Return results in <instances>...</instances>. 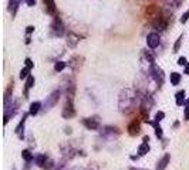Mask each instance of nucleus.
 I'll list each match as a JSON object with an SVG mask.
<instances>
[{
    "label": "nucleus",
    "mask_w": 189,
    "mask_h": 170,
    "mask_svg": "<svg viewBox=\"0 0 189 170\" xmlns=\"http://www.w3.org/2000/svg\"><path fill=\"white\" fill-rule=\"evenodd\" d=\"M40 108H41L40 102H33V104L30 105V115H37L38 111H40Z\"/></svg>",
    "instance_id": "obj_16"
},
{
    "label": "nucleus",
    "mask_w": 189,
    "mask_h": 170,
    "mask_svg": "<svg viewBox=\"0 0 189 170\" xmlns=\"http://www.w3.org/2000/svg\"><path fill=\"white\" fill-rule=\"evenodd\" d=\"M51 31L57 37H61V36H64V33H66V27H64L61 19L57 17V16L54 17V20H53V23H51Z\"/></svg>",
    "instance_id": "obj_3"
},
{
    "label": "nucleus",
    "mask_w": 189,
    "mask_h": 170,
    "mask_svg": "<svg viewBox=\"0 0 189 170\" xmlns=\"http://www.w3.org/2000/svg\"><path fill=\"white\" fill-rule=\"evenodd\" d=\"M81 61H82V58L80 56H74L73 58L70 60V63H68V65L73 68V70H78L80 67H81Z\"/></svg>",
    "instance_id": "obj_11"
},
{
    "label": "nucleus",
    "mask_w": 189,
    "mask_h": 170,
    "mask_svg": "<svg viewBox=\"0 0 189 170\" xmlns=\"http://www.w3.org/2000/svg\"><path fill=\"white\" fill-rule=\"evenodd\" d=\"M22 156L27 160V162H30V160H31V153H30L29 150H23L22 152Z\"/></svg>",
    "instance_id": "obj_24"
},
{
    "label": "nucleus",
    "mask_w": 189,
    "mask_h": 170,
    "mask_svg": "<svg viewBox=\"0 0 189 170\" xmlns=\"http://www.w3.org/2000/svg\"><path fill=\"white\" fill-rule=\"evenodd\" d=\"M30 77V68H23L22 71H20V79H27V78Z\"/></svg>",
    "instance_id": "obj_19"
},
{
    "label": "nucleus",
    "mask_w": 189,
    "mask_h": 170,
    "mask_svg": "<svg viewBox=\"0 0 189 170\" xmlns=\"http://www.w3.org/2000/svg\"><path fill=\"white\" fill-rule=\"evenodd\" d=\"M139 130H141V128H139V123H138L137 121H132V122L130 123V126H128V132H130L131 136L139 135Z\"/></svg>",
    "instance_id": "obj_10"
},
{
    "label": "nucleus",
    "mask_w": 189,
    "mask_h": 170,
    "mask_svg": "<svg viewBox=\"0 0 189 170\" xmlns=\"http://www.w3.org/2000/svg\"><path fill=\"white\" fill-rule=\"evenodd\" d=\"M182 40H183V36H179L178 40H176V43H175V45H174V52H178L179 51L181 44H182Z\"/></svg>",
    "instance_id": "obj_21"
},
{
    "label": "nucleus",
    "mask_w": 189,
    "mask_h": 170,
    "mask_svg": "<svg viewBox=\"0 0 189 170\" xmlns=\"http://www.w3.org/2000/svg\"><path fill=\"white\" fill-rule=\"evenodd\" d=\"M60 94H61V92H60L58 89L50 94V96H48L47 101H46V106H48V108L54 106V105H56L57 102H58V99H60Z\"/></svg>",
    "instance_id": "obj_7"
},
{
    "label": "nucleus",
    "mask_w": 189,
    "mask_h": 170,
    "mask_svg": "<svg viewBox=\"0 0 189 170\" xmlns=\"http://www.w3.org/2000/svg\"><path fill=\"white\" fill-rule=\"evenodd\" d=\"M178 64H179V65H183V67H186L189 63H188V60H186L185 57H179V58H178Z\"/></svg>",
    "instance_id": "obj_25"
},
{
    "label": "nucleus",
    "mask_w": 189,
    "mask_h": 170,
    "mask_svg": "<svg viewBox=\"0 0 189 170\" xmlns=\"http://www.w3.org/2000/svg\"><path fill=\"white\" fill-rule=\"evenodd\" d=\"M67 64L64 63V61H57L56 64H54V70L57 71V72H60V71H63L64 68H66Z\"/></svg>",
    "instance_id": "obj_18"
},
{
    "label": "nucleus",
    "mask_w": 189,
    "mask_h": 170,
    "mask_svg": "<svg viewBox=\"0 0 189 170\" xmlns=\"http://www.w3.org/2000/svg\"><path fill=\"white\" fill-rule=\"evenodd\" d=\"M163 118H165V114H163L162 111L156 112V115H155V122H159V121H162Z\"/></svg>",
    "instance_id": "obj_23"
},
{
    "label": "nucleus",
    "mask_w": 189,
    "mask_h": 170,
    "mask_svg": "<svg viewBox=\"0 0 189 170\" xmlns=\"http://www.w3.org/2000/svg\"><path fill=\"white\" fill-rule=\"evenodd\" d=\"M33 31H34V27L33 26H29V27H27V34L33 33Z\"/></svg>",
    "instance_id": "obj_30"
},
{
    "label": "nucleus",
    "mask_w": 189,
    "mask_h": 170,
    "mask_svg": "<svg viewBox=\"0 0 189 170\" xmlns=\"http://www.w3.org/2000/svg\"><path fill=\"white\" fill-rule=\"evenodd\" d=\"M24 63H26V67H27V68H30V70L34 67V63L30 58H26V61H24Z\"/></svg>",
    "instance_id": "obj_27"
},
{
    "label": "nucleus",
    "mask_w": 189,
    "mask_h": 170,
    "mask_svg": "<svg viewBox=\"0 0 189 170\" xmlns=\"http://www.w3.org/2000/svg\"><path fill=\"white\" fill-rule=\"evenodd\" d=\"M43 3H44L46 11H47L48 14L56 16L57 9H56V3H54V0H43Z\"/></svg>",
    "instance_id": "obj_9"
},
{
    "label": "nucleus",
    "mask_w": 189,
    "mask_h": 170,
    "mask_svg": "<svg viewBox=\"0 0 189 170\" xmlns=\"http://www.w3.org/2000/svg\"><path fill=\"white\" fill-rule=\"evenodd\" d=\"M22 0H9V11L11 13V16H16V11L19 9V4Z\"/></svg>",
    "instance_id": "obj_12"
},
{
    "label": "nucleus",
    "mask_w": 189,
    "mask_h": 170,
    "mask_svg": "<svg viewBox=\"0 0 189 170\" xmlns=\"http://www.w3.org/2000/svg\"><path fill=\"white\" fill-rule=\"evenodd\" d=\"M82 123H84L88 129H98V128H100V119L97 118V116H93V118H85L84 121H82Z\"/></svg>",
    "instance_id": "obj_6"
},
{
    "label": "nucleus",
    "mask_w": 189,
    "mask_h": 170,
    "mask_svg": "<svg viewBox=\"0 0 189 170\" xmlns=\"http://www.w3.org/2000/svg\"><path fill=\"white\" fill-rule=\"evenodd\" d=\"M135 102H137V92L134 89L127 88L124 89L121 95H119V108H121V112H130L134 106H135Z\"/></svg>",
    "instance_id": "obj_1"
},
{
    "label": "nucleus",
    "mask_w": 189,
    "mask_h": 170,
    "mask_svg": "<svg viewBox=\"0 0 189 170\" xmlns=\"http://www.w3.org/2000/svg\"><path fill=\"white\" fill-rule=\"evenodd\" d=\"M149 72H151V77L155 79V82L158 85L163 84V79H165V75H163V70L161 67H158L156 64H151L149 67Z\"/></svg>",
    "instance_id": "obj_2"
},
{
    "label": "nucleus",
    "mask_w": 189,
    "mask_h": 170,
    "mask_svg": "<svg viewBox=\"0 0 189 170\" xmlns=\"http://www.w3.org/2000/svg\"><path fill=\"white\" fill-rule=\"evenodd\" d=\"M185 121H189V99L186 101V109H185Z\"/></svg>",
    "instance_id": "obj_28"
},
{
    "label": "nucleus",
    "mask_w": 189,
    "mask_h": 170,
    "mask_svg": "<svg viewBox=\"0 0 189 170\" xmlns=\"http://www.w3.org/2000/svg\"><path fill=\"white\" fill-rule=\"evenodd\" d=\"M185 74H188V75H189V64L185 67Z\"/></svg>",
    "instance_id": "obj_31"
},
{
    "label": "nucleus",
    "mask_w": 189,
    "mask_h": 170,
    "mask_svg": "<svg viewBox=\"0 0 189 170\" xmlns=\"http://www.w3.org/2000/svg\"><path fill=\"white\" fill-rule=\"evenodd\" d=\"M148 150H149V143H148V142H144V143L138 148V155L144 156V155H147V153H148Z\"/></svg>",
    "instance_id": "obj_15"
},
{
    "label": "nucleus",
    "mask_w": 189,
    "mask_h": 170,
    "mask_svg": "<svg viewBox=\"0 0 189 170\" xmlns=\"http://www.w3.org/2000/svg\"><path fill=\"white\" fill-rule=\"evenodd\" d=\"M78 41H80V36H77V34L73 33V31H68V34H67V45L71 48H74L75 45L78 44Z\"/></svg>",
    "instance_id": "obj_8"
},
{
    "label": "nucleus",
    "mask_w": 189,
    "mask_h": 170,
    "mask_svg": "<svg viewBox=\"0 0 189 170\" xmlns=\"http://www.w3.org/2000/svg\"><path fill=\"white\" fill-rule=\"evenodd\" d=\"M179 82H181V74H179V72H172V74H171V84L178 85Z\"/></svg>",
    "instance_id": "obj_17"
},
{
    "label": "nucleus",
    "mask_w": 189,
    "mask_h": 170,
    "mask_svg": "<svg viewBox=\"0 0 189 170\" xmlns=\"http://www.w3.org/2000/svg\"><path fill=\"white\" fill-rule=\"evenodd\" d=\"M33 85H34V77L33 75H30V77L26 79V94H27V91L33 87Z\"/></svg>",
    "instance_id": "obj_20"
},
{
    "label": "nucleus",
    "mask_w": 189,
    "mask_h": 170,
    "mask_svg": "<svg viewBox=\"0 0 189 170\" xmlns=\"http://www.w3.org/2000/svg\"><path fill=\"white\" fill-rule=\"evenodd\" d=\"M169 159H171V156L167 153V155H165V156L162 157V159L159 160L158 166H156V170H163V169H165V167L168 166V162H169Z\"/></svg>",
    "instance_id": "obj_13"
},
{
    "label": "nucleus",
    "mask_w": 189,
    "mask_h": 170,
    "mask_svg": "<svg viewBox=\"0 0 189 170\" xmlns=\"http://www.w3.org/2000/svg\"><path fill=\"white\" fill-rule=\"evenodd\" d=\"M26 3H27V6H34V4H36V0H26Z\"/></svg>",
    "instance_id": "obj_29"
},
{
    "label": "nucleus",
    "mask_w": 189,
    "mask_h": 170,
    "mask_svg": "<svg viewBox=\"0 0 189 170\" xmlns=\"http://www.w3.org/2000/svg\"><path fill=\"white\" fill-rule=\"evenodd\" d=\"M188 20H189V10H186L185 13L182 14V17H181V23H182V24H185Z\"/></svg>",
    "instance_id": "obj_22"
},
{
    "label": "nucleus",
    "mask_w": 189,
    "mask_h": 170,
    "mask_svg": "<svg viewBox=\"0 0 189 170\" xmlns=\"http://www.w3.org/2000/svg\"><path fill=\"white\" fill-rule=\"evenodd\" d=\"M175 96H176V105H178V106H181L182 104H183V102H185V91H183V89H182V91H178V92L175 94Z\"/></svg>",
    "instance_id": "obj_14"
},
{
    "label": "nucleus",
    "mask_w": 189,
    "mask_h": 170,
    "mask_svg": "<svg viewBox=\"0 0 189 170\" xmlns=\"http://www.w3.org/2000/svg\"><path fill=\"white\" fill-rule=\"evenodd\" d=\"M159 34L155 33V31H152V33H149L148 36H147V44H148L149 48H156L158 45H159Z\"/></svg>",
    "instance_id": "obj_5"
},
{
    "label": "nucleus",
    "mask_w": 189,
    "mask_h": 170,
    "mask_svg": "<svg viewBox=\"0 0 189 170\" xmlns=\"http://www.w3.org/2000/svg\"><path fill=\"white\" fill-rule=\"evenodd\" d=\"M44 162H46V156L44 155H40L37 157V164H38V166H43V164H44Z\"/></svg>",
    "instance_id": "obj_26"
},
{
    "label": "nucleus",
    "mask_w": 189,
    "mask_h": 170,
    "mask_svg": "<svg viewBox=\"0 0 189 170\" xmlns=\"http://www.w3.org/2000/svg\"><path fill=\"white\" fill-rule=\"evenodd\" d=\"M75 115V109H74V105H73V99L71 98H67V102L64 105V109H63V116L66 119L68 118H73Z\"/></svg>",
    "instance_id": "obj_4"
}]
</instances>
